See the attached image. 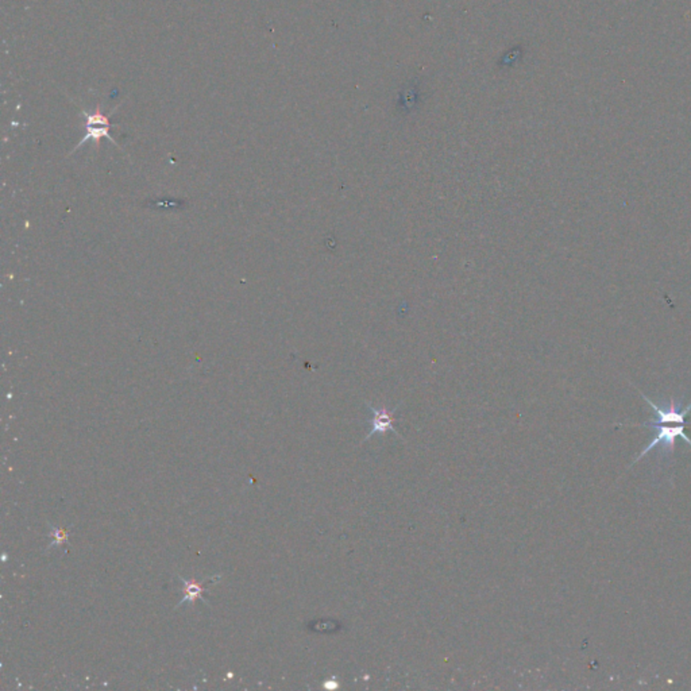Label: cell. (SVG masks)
<instances>
[{
  "instance_id": "cell-1",
  "label": "cell",
  "mask_w": 691,
  "mask_h": 691,
  "mask_svg": "<svg viewBox=\"0 0 691 691\" xmlns=\"http://www.w3.org/2000/svg\"><path fill=\"white\" fill-rule=\"evenodd\" d=\"M632 427H648V428H655L656 430V435H655L653 440L648 444L647 447L644 448V451L638 457V459L635 462H638L643 457H646L648 451H651L656 446H662V447H664V448H667V450H670L672 452L674 447H675V440L679 436L689 446H691V440L688 437V435L685 433V424H677L675 427H671V426H664V424H648V423H643V424H635Z\"/></svg>"
},
{
  "instance_id": "cell-2",
  "label": "cell",
  "mask_w": 691,
  "mask_h": 691,
  "mask_svg": "<svg viewBox=\"0 0 691 691\" xmlns=\"http://www.w3.org/2000/svg\"><path fill=\"white\" fill-rule=\"evenodd\" d=\"M642 396L646 400L648 405L653 409V413H655L653 419L651 422H648V424H685V419L691 411V404H689L686 408L681 409V408H677L675 402L671 400L668 407L662 408V407L656 405L655 402H652V400H649L646 394L642 393Z\"/></svg>"
},
{
  "instance_id": "cell-3",
  "label": "cell",
  "mask_w": 691,
  "mask_h": 691,
  "mask_svg": "<svg viewBox=\"0 0 691 691\" xmlns=\"http://www.w3.org/2000/svg\"><path fill=\"white\" fill-rule=\"evenodd\" d=\"M177 578H178V581H180V582H181V585H182V590H181V593H182V598H181V601L178 603V605H175V607H174L175 610H177L178 607L184 606V604H192V603H193V601H196V600H202L204 604L210 606V603H208V601H207V598H206V594H208V586H210V585H213V583H215V582H217V581L220 579V575L210 577V578L204 579L203 582L186 581V579H184V578H182V577H180V575H178Z\"/></svg>"
},
{
  "instance_id": "cell-4",
  "label": "cell",
  "mask_w": 691,
  "mask_h": 691,
  "mask_svg": "<svg viewBox=\"0 0 691 691\" xmlns=\"http://www.w3.org/2000/svg\"><path fill=\"white\" fill-rule=\"evenodd\" d=\"M84 117H86V136L83 138V141L79 143V146H82L84 142L89 141V139H95V141H99L100 138H108L110 141L114 142V139L111 138L110 135V121H108V117L100 114V112H95V114H86V112H83ZM77 146V147H79Z\"/></svg>"
},
{
  "instance_id": "cell-5",
  "label": "cell",
  "mask_w": 691,
  "mask_h": 691,
  "mask_svg": "<svg viewBox=\"0 0 691 691\" xmlns=\"http://www.w3.org/2000/svg\"><path fill=\"white\" fill-rule=\"evenodd\" d=\"M420 100H422V86L419 83V79H412L401 88L398 93L397 108L404 114H411L417 110Z\"/></svg>"
},
{
  "instance_id": "cell-6",
  "label": "cell",
  "mask_w": 691,
  "mask_h": 691,
  "mask_svg": "<svg viewBox=\"0 0 691 691\" xmlns=\"http://www.w3.org/2000/svg\"><path fill=\"white\" fill-rule=\"evenodd\" d=\"M367 408L370 412V432L366 439L376 433H385L387 431L397 433L394 428V412H390L387 408H374L372 405H367Z\"/></svg>"
},
{
  "instance_id": "cell-7",
  "label": "cell",
  "mask_w": 691,
  "mask_h": 691,
  "mask_svg": "<svg viewBox=\"0 0 691 691\" xmlns=\"http://www.w3.org/2000/svg\"><path fill=\"white\" fill-rule=\"evenodd\" d=\"M50 528H51V531H50L49 537L51 539V542H50L49 547L46 548V550H47V553H49L53 547H56V546H60V544H65V543H68V537H69V533H71V531H69V529H61V528H56V526H50Z\"/></svg>"
},
{
  "instance_id": "cell-8",
  "label": "cell",
  "mask_w": 691,
  "mask_h": 691,
  "mask_svg": "<svg viewBox=\"0 0 691 691\" xmlns=\"http://www.w3.org/2000/svg\"><path fill=\"white\" fill-rule=\"evenodd\" d=\"M520 56H521V53L518 51V47L509 50L508 53H505V54H504V57H502V60H501V66H502V68H505V66H512L513 64H516V61H518V58H520Z\"/></svg>"
}]
</instances>
